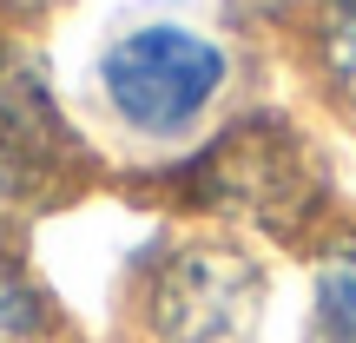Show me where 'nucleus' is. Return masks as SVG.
I'll return each mask as SVG.
<instances>
[{"mask_svg": "<svg viewBox=\"0 0 356 343\" xmlns=\"http://www.w3.org/2000/svg\"><path fill=\"white\" fill-rule=\"evenodd\" d=\"M53 317H47V297L40 284L0 251V343H47Z\"/></svg>", "mask_w": 356, "mask_h": 343, "instance_id": "obj_7", "label": "nucleus"}, {"mask_svg": "<svg viewBox=\"0 0 356 343\" xmlns=\"http://www.w3.org/2000/svg\"><path fill=\"white\" fill-rule=\"evenodd\" d=\"M191 198L211 212L251 218L264 231H297L323 198V172L297 126L284 119H238L211 139V152L191 166Z\"/></svg>", "mask_w": 356, "mask_h": 343, "instance_id": "obj_2", "label": "nucleus"}, {"mask_svg": "<svg viewBox=\"0 0 356 343\" xmlns=\"http://www.w3.org/2000/svg\"><path fill=\"white\" fill-rule=\"evenodd\" d=\"M99 99L132 139H185L231 86V53L204 26L139 20L99 47Z\"/></svg>", "mask_w": 356, "mask_h": 343, "instance_id": "obj_1", "label": "nucleus"}, {"mask_svg": "<svg viewBox=\"0 0 356 343\" xmlns=\"http://www.w3.org/2000/svg\"><path fill=\"white\" fill-rule=\"evenodd\" d=\"M310 40H317V73L330 99L356 119V0H323Z\"/></svg>", "mask_w": 356, "mask_h": 343, "instance_id": "obj_6", "label": "nucleus"}, {"mask_svg": "<svg viewBox=\"0 0 356 343\" xmlns=\"http://www.w3.org/2000/svg\"><path fill=\"white\" fill-rule=\"evenodd\" d=\"M264 264L231 238H191L159 257L145 284L152 343H257Z\"/></svg>", "mask_w": 356, "mask_h": 343, "instance_id": "obj_3", "label": "nucleus"}, {"mask_svg": "<svg viewBox=\"0 0 356 343\" xmlns=\"http://www.w3.org/2000/svg\"><path fill=\"white\" fill-rule=\"evenodd\" d=\"M0 7H47V0H0Z\"/></svg>", "mask_w": 356, "mask_h": 343, "instance_id": "obj_9", "label": "nucleus"}, {"mask_svg": "<svg viewBox=\"0 0 356 343\" xmlns=\"http://www.w3.org/2000/svg\"><path fill=\"white\" fill-rule=\"evenodd\" d=\"M26 178H33V159L0 132V238L13 231V218H20V205H26Z\"/></svg>", "mask_w": 356, "mask_h": 343, "instance_id": "obj_8", "label": "nucleus"}, {"mask_svg": "<svg viewBox=\"0 0 356 343\" xmlns=\"http://www.w3.org/2000/svg\"><path fill=\"white\" fill-rule=\"evenodd\" d=\"M0 132H7L26 159L73 152V132H66V119H60V106H53L40 66L26 60L13 40H0Z\"/></svg>", "mask_w": 356, "mask_h": 343, "instance_id": "obj_4", "label": "nucleus"}, {"mask_svg": "<svg viewBox=\"0 0 356 343\" xmlns=\"http://www.w3.org/2000/svg\"><path fill=\"white\" fill-rule=\"evenodd\" d=\"M304 343H356V238H337L317 257Z\"/></svg>", "mask_w": 356, "mask_h": 343, "instance_id": "obj_5", "label": "nucleus"}]
</instances>
